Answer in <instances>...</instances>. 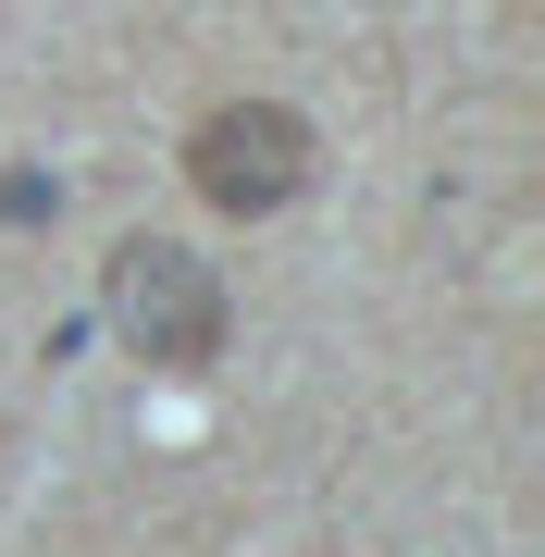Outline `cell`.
<instances>
[{"label":"cell","instance_id":"3957f363","mask_svg":"<svg viewBox=\"0 0 545 557\" xmlns=\"http://www.w3.org/2000/svg\"><path fill=\"white\" fill-rule=\"evenodd\" d=\"M50 211H62L50 174H0V223H50Z\"/></svg>","mask_w":545,"mask_h":557},{"label":"cell","instance_id":"7a4b0ae2","mask_svg":"<svg viewBox=\"0 0 545 557\" xmlns=\"http://www.w3.org/2000/svg\"><path fill=\"white\" fill-rule=\"evenodd\" d=\"M310 174H323V137L285 100H223V112H199V137H186V186H199L211 211H236V223L298 211Z\"/></svg>","mask_w":545,"mask_h":557},{"label":"cell","instance_id":"6da1fadb","mask_svg":"<svg viewBox=\"0 0 545 557\" xmlns=\"http://www.w3.org/2000/svg\"><path fill=\"white\" fill-rule=\"evenodd\" d=\"M100 310L124 359H149V372H199V359H223V273L186 236H124L100 260Z\"/></svg>","mask_w":545,"mask_h":557}]
</instances>
